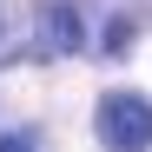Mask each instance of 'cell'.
Returning a JSON list of instances; mask_svg holds the SVG:
<instances>
[{"label": "cell", "mask_w": 152, "mask_h": 152, "mask_svg": "<svg viewBox=\"0 0 152 152\" xmlns=\"http://www.w3.org/2000/svg\"><path fill=\"white\" fill-rule=\"evenodd\" d=\"M99 139L113 152H145L152 145V99L145 93H106L99 99Z\"/></svg>", "instance_id": "6da1fadb"}, {"label": "cell", "mask_w": 152, "mask_h": 152, "mask_svg": "<svg viewBox=\"0 0 152 152\" xmlns=\"http://www.w3.org/2000/svg\"><path fill=\"white\" fill-rule=\"evenodd\" d=\"M33 40L46 46V53H80V46H86V27H80V13H73L66 0H46V7L33 13Z\"/></svg>", "instance_id": "7a4b0ae2"}, {"label": "cell", "mask_w": 152, "mask_h": 152, "mask_svg": "<svg viewBox=\"0 0 152 152\" xmlns=\"http://www.w3.org/2000/svg\"><path fill=\"white\" fill-rule=\"evenodd\" d=\"M99 46H106L113 60H119V53H132V20H113V27L99 33Z\"/></svg>", "instance_id": "3957f363"}, {"label": "cell", "mask_w": 152, "mask_h": 152, "mask_svg": "<svg viewBox=\"0 0 152 152\" xmlns=\"http://www.w3.org/2000/svg\"><path fill=\"white\" fill-rule=\"evenodd\" d=\"M0 152H33V139L27 132H0Z\"/></svg>", "instance_id": "277c9868"}]
</instances>
